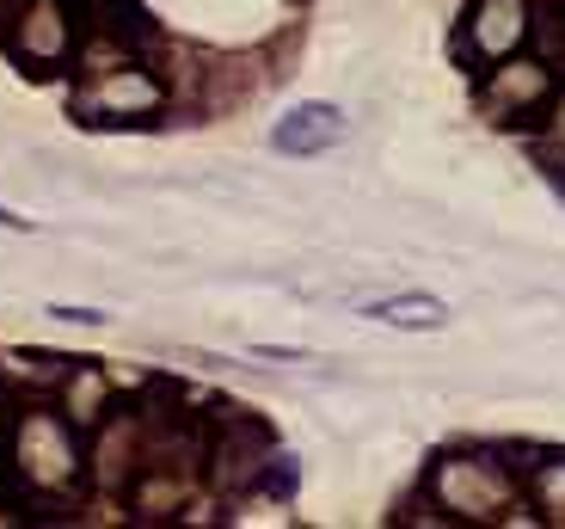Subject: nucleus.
I'll return each mask as SVG.
<instances>
[{"mask_svg": "<svg viewBox=\"0 0 565 529\" xmlns=\"http://www.w3.org/2000/svg\"><path fill=\"white\" fill-rule=\"evenodd\" d=\"M56 320H81V327H105L111 315H99V308H50Z\"/></svg>", "mask_w": 565, "mask_h": 529, "instance_id": "3", "label": "nucleus"}, {"mask_svg": "<svg viewBox=\"0 0 565 529\" xmlns=\"http://www.w3.org/2000/svg\"><path fill=\"white\" fill-rule=\"evenodd\" d=\"M332 142H344V112L326 99H308L296 112H282L277 129H270V148L289 160H308V155H326Z\"/></svg>", "mask_w": 565, "mask_h": 529, "instance_id": "1", "label": "nucleus"}, {"mask_svg": "<svg viewBox=\"0 0 565 529\" xmlns=\"http://www.w3.org/2000/svg\"><path fill=\"white\" fill-rule=\"evenodd\" d=\"M0 229H25V215H7V210H0Z\"/></svg>", "mask_w": 565, "mask_h": 529, "instance_id": "4", "label": "nucleus"}, {"mask_svg": "<svg viewBox=\"0 0 565 529\" xmlns=\"http://www.w3.org/2000/svg\"><path fill=\"white\" fill-rule=\"evenodd\" d=\"M363 320L394 327V332H443V327H449V301L424 296V289H399V296L363 301Z\"/></svg>", "mask_w": 565, "mask_h": 529, "instance_id": "2", "label": "nucleus"}]
</instances>
